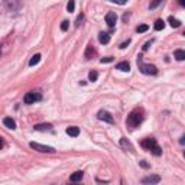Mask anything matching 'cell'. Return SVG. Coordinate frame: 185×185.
I'll list each match as a JSON object with an SVG mask.
<instances>
[{
  "label": "cell",
  "mask_w": 185,
  "mask_h": 185,
  "mask_svg": "<svg viewBox=\"0 0 185 185\" xmlns=\"http://www.w3.org/2000/svg\"><path fill=\"white\" fill-rule=\"evenodd\" d=\"M120 143H121V146H124V148H129L130 151H133V146L130 145V142H127L124 137H121V140H120Z\"/></svg>",
  "instance_id": "7402d4cb"
},
{
  "label": "cell",
  "mask_w": 185,
  "mask_h": 185,
  "mask_svg": "<svg viewBox=\"0 0 185 185\" xmlns=\"http://www.w3.org/2000/svg\"><path fill=\"white\" fill-rule=\"evenodd\" d=\"M137 65H139V69L140 72L146 74V75H156L158 74V68L155 65H151V64H143L140 59L137 61Z\"/></svg>",
  "instance_id": "3957f363"
},
{
  "label": "cell",
  "mask_w": 185,
  "mask_h": 185,
  "mask_svg": "<svg viewBox=\"0 0 185 185\" xmlns=\"http://www.w3.org/2000/svg\"><path fill=\"white\" fill-rule=\"evenodd\" d=\"M41 99H42V94H41L39 91H29V93L25 94L23 103H25V104H34L35 101H39Z\"/></svg>",
  "instance_id": "277c9868"
},
{
  "label": "cell",
  "mask_w": 185,
  "mask_h": 185,
  "mask_svg": "<svg viewBox=\"0 0 185 185\" xmlns=\"http://www.w3.org/2000/svg\"><path fill=\"white\" fill-rule=\"evenodd\" d=\"M148 29H149V26H148V25H139V26L136 28V31H137L139 34H143V32H146Z\"/></svg>",
  "instance_id": "603a6c76"
},
{
  "label": "cell",
  "mask_w": 185,
  "mask_h": 185,
  "mask_svg": "<svg viewBox=\"0 0 185 185\" xmlns=\"http://www.w3.org/2000/svg\"><path fill=\"white\" fill-rule=\"evenodd\" d=\"M1 148H3V139L0 137V149H1Z\"/></svg>",
  "instance_id": "836d02e7"
},
{
  "label": "cell",
  "mask_w": 185,
  "mask_h": 185,
  "mask_svg": "<svg viewBox=\"0 0 185 185\" xmlns=\"http://www.w3.org/2000/svg\"><path fill=\"white\" fill-rule=\"evenodd\" d=\"M83 19H84V15H83V13H81V15H80V16L77 17V20H75V28H78V26H80V23H81V22H83Z\"/></svg>",
  "instance_id": "4316f807"
},
{
  "label": "cell",
  "mask_w": 185,
  "mask_h": 185,
  "mask_svg": "<svg viewBox=\"0 0 185 185\" xmlns=\"http://www.w3.org/2000/svg\"><path fill=\"white\" fill-rule=\"evenodd\" d=\"M3 124H4L7 129H12V130L16 129V121H15L12 117H4L3 119Z\"/></svg>",
  "instance_id": "9c48e42d"
},
{
  "label": "cell",
  "mask_w": 185,
  "mask_h": 185,
  "mask_svg": "<svg viewBox=\"0 0 185 185\" xmlns=\"http://www.w3.org/2000/svg\"><path fill=\"white\" fill-rule=\"evenodd\" d=\"M127 17H129V13H126V15H124V16H123V20H124V22H126V20H127Z\"/></svg>",
  "instance_id": "d6a6232c"
},
{
  "label": "cell",
  "mask_w": 185,
  "mask_h": 185,
  "mask_svg": "<svg viewBox=\"0 0 185 185\" xmlns=\"http://www.w3.org/2000/svg\"><path fill=\"white\" fill-rule=\"evenodd\" d=\"M99 41H100V44H103V45L109 44V42H110V34H107V32H101V34L99 35Z\"/></svg>",
  "instance_id": "4fadbf2b"
},
{
  "label": "cell",
  "mask_w": 185,
  "mask_h": 185,
  "mask_svg": "<svg viewBox=\"0 0 185 185\" xmlns=\"http://www.w3.org/2000/svg\"><path fill=\"white\" fill-rule=\"evenodd\" d=\"M174 55H175V58H176L178 61H184L185 59V51L184 49H176L174 52Z\"/></svg>",
  "instance_id": "ac0fdd59"
},
{
  "label": "cell",
  "mask_w": 185,
  "mask_h": 185,
  "mask_svg": "<svg viewBox=\"0 0 185 185\" xmlns=\"http://www.w3.org/2000/svg\"><path fill=\"white\" fill-rule=\"evenodd\" d=\"M72 185H80V184H72Z\"/></svg>",
  "instance_id": "d590c367"
},
{
  "label": "cell",
  "mask_w": 185,
  "mask_h": 185,
  "mask_svg": "<svg viewBox=\"0 0 185 185\" xmlns=\"http://www.w3.org/2000/svg\"><path fill=\"white\" fill-rule=\"evenodd\" d=\"M22 6V3H19V1H6V7L9 9V10H15V9H19Z\"/></svg>",
  "instance_id": "2e32d148"
},
{
  "label": "cell",
  "mask_w": 185,
  "mask_h": 185,
  "mask_svg": "<svg viewBox=\"0 0 185 185\" xmlns=\"http://www.w3.org/2000/svg\"><path fill=\"white\" fill-rule=\"evenodd\" d=\"M153 28H155V31H162V29L165 28V22H164L162 19H158V20L155 22Z\"/></svg>",
  "instance_id": "d6986e66"
},
{
  "label": "cell",
  "mask_w": 185,
  "mask_h": 185,
  "mask_svg": "<svg viewBox=\"0 0 185 185\" xmlns=\"http://www.w3.org/2000/svg\"><path fill=\"white\" fill-rule=\"evenodd\" d=\"M168 22H169V25H171L172 28H179V26H181V22H179L178 19H175L174 16H169Z\"/></svg>",
  "instance_id": "e0dca14e"
},
{
  "label": "cell",
  "mask_w": 185,
  "mask_h": 185,
  "mask_svg": "<svg viewBox=\"0 0 185 185\" xmlns=\"http://www.w3.org/2000/svg\"><path fill=\"white\" fill-rule=\"evenodd\" d=\"M83 176H84V172H83V171H77V172H74V174L69 176V181H71V182H78V181L83 179Z\"/></svg>",
  "instance_id": "30bf717a"
},
{
  "label": "cell",
  "mask_w": 185,
  "mask_h": 185,
  "mask_svg": "<svg viewBox=\"0 0 185 185\" xmlns=\"http://www.w3.org/2000/svg\"><path fill=\"white\" fill-rule=\"evenodd\" d=\"M159 182H161V176L159 175H149V176L142 179L143 185H155V184H159Z\"/></svg>",
  "instance_id": "52a82bcc"
},
{
  "label": "cell",
  "mask_w": 185,
  "mask_h": 185,
  "mask_svg": "<svg viewBox=\"0 0 185 185\" xmlns=\"http://www.w3.org/2000/svg\"><path fill=\"white\" fill-rule=\"evenodd\" d=\"M151 44H152V42H146V44L143 45V51H148V49H149V46H151Z\"/></svg>",
  "instance_id": "4dcf8cb0"
},
{
  "label": "cell",
  "mask_w": 185,
  "mask_h": 185,
  "mask_svg": "<svg viewBox=\"0 0 185 185\" xmlns=\"http://www.w3.org/2000/svg\"><path fill=\"white\" fill-rule=\"evenodd\" d=\"M68 28H69V22H68V20H64V22L61 23V31H62V32H67Z\"/></svg>",
  "instance_id": "d4e9b609"
},
{
  "label": "cell",
  "mask_w": 185,
  "mask_h": 185,
  "mask_svg": "<svg viewBox=\"0 0 185 185\" xmlns=\"http://www.w3.org/2000/svg\"><path fill=\"white\" fill-rule=\"evenodd\" d=\"M88 78H90V81H97V78H99V74H97V71H90V74H88Z\"/></svg>",
  "instance_id": "44dd1931"
},
{
  "label": "cell",
  "mask_w": 185,
  "mask_h": 185,
  "mask_svg": "<svg viewBox=\"0 0 185 185\" xmlns=\"http://www.w3.org/2000/svg\"><path fill=\"white\" fill-rule=\"evenodd\" d=\"M97 117H99V120H101V121H106V123H110V124L114 123L113 116H111L109 111H106V110H100V111L97 113Z\"/></svg>",
  "instance_id": "8992f818"
},
{
  "label": "cell",
  "mask_w": 185,
  "mask_h": 185,
  "mask_svg": "<svg viewBox=\"0 0 185 185\" xmlns=\"http://www.w3.org/2000/svg\"><path fill=\"white\" fill-rule=\"evenodd\" d=\"M29 146H31L34 151H38V152H41V153H54V152H55V148L46 146V145H41V143H36V142H31Z\"/></svg>",
  "instance_id": "5b68a950"
},
{
  "label": "cell",
  "mask_w": 185,
  "mask_h": 185,
  "mask_svg": "<svg viewBox=\"0 0 185 185\" xmlns=\"http://www.w3.org/2000/svg\"><path fill=\"white\" fill-rule=\"evenodd\" d=\"M140 146H142L143 149L149 151L151 153H153L155 156H161V155H162L161 146L158 145L156 139H153V137H146V139H143V140L140 142Z\"/></svg>",
  "instance_id": "7a4b0ae2"
},
{
  "label": "cell",
  "mask_w": 185,
  "mask_h": 185,
  "mask_svg": "<svg viewBox=\"0 0 185 185\" xmlns=\"http://www.w3.org/2000/svg\"><path fill=\"white\" fill-rule=\"evenodd\" d=\"M161 3H162L161 0H158V1H153V3H151V4H149V7H151V9H155V7H156V6H159Z\"/></svg>",
  "instance_id": "83f0119b"
},
{
  "label": "cell",
  "mask_w": 185,
  "mask_h": 185,
  "mask_svg": "<svg viewBox=\"0 0 185 185\" xmlns=\"http://www.w3.org/2000/svg\"><path fill=\"white\" fill-rule=\"evenodd\" d=\"M111 1H113V3H117V4H124V3H126L124 0H111Z\"/></svg>",
  "instance_id": "1f68e13d"
},
{
  "label": "cell",
  "mask_w": 185,
  "mask_h": 185,
  "mask_svg": "<svg viewBox=\"0 0 185 185\" xmlns=\"http://www.w3.org/2000/svg\"><path fill=\"white\" fill-rule=\"evenodd\" d=\"M140 166L142 168H149V165L146 164V161H140Z\"/></svg>",
  "instance_id": "f546056e"
},
{
  "label": "cell",
  "mask_w": 185,
  "mask_h": 185,
  "mask_svg": "<svg viewBox=\"0 0 185 185\" xmlns=\"http://www.w3.org/2000/svg\"><path fill=\"white\" fill-rule=\"evenodd\" d=\"M74 9H75V1H74V0H69L67 4V10L68 12H74Z\"/></svg>",
  "instance_id": "cb8c5ba5"
},
{
  "label": "cell",
  "mask_w": 185,
  "mask_h": 185,
  "mask_svg": "<svg viewBox=\"0 0 185 185\" xmlns=\"http://www.w3.org/2000/svg\"><path fill=\"white\" fill-rule=\"evenodd\" d=\"M0 55H1V46H0Z\"/></svg>",
  "instance_id": "e575fe53"
},
{
  "label": "cell",
  "mask_w": 185,
  "mask_h": 185,
  "mask_svg": "<svg viewBox=\"0 0 185 185\" xmlns=\"http://www.w3.org/2000/svg\"><path fill=\"white\" fill-rule=\"evenodd\" d=\"M39 61H41V55H39V54H36V55H34V56L31 58L29 65H31V67H34V65H36V64H39Z\"/></svg>",
  "instance_id": "ffe728a7"
},
{
  "label": "cell",
  "mask_w": 185,
  "mask_h": 185,
  "mask_svg": "<svg viewBox=\"0 0 185 185\" xmlns=\"http://www.w3.org/2000/svg\"><path fill=\"white\" fill-rule=\"evenodd\" d=\"M116 22H117V15H116L114 12H109V13L106 15V23H107L110 28H113V26L116 25Z\"/></svg>",
  "instance_id": "ba28073f"
},
{
  "label": "cell",
  "mask_w": 185,
  "mask_h": 185,
  "mask_svg": "<svg viewBox=\"0 0 185 185\" xmlns=\"http://www.w3.org/2000/svg\"><path fill=\"white\" fill-rule=\"evenodd\" d=\"M116 69L124 71V72H129V71H130V64H129V62H126V61H123V62H119L117 65H116Z\"/></svg>",
  "instance_id": "5bb4252c"
},
{
  "label": "cell",
  "mask_w": 185,
  "mask_h": 185,
  "mask_svg": "<svg viewBox=\"0 0 185 185\" xmlns=\"http://www.w3.org/2000/svg\"><path fill=\"white\" fill-rule=\"evenodd\" d=\"M94 55H96V49H94V48H93L91 45H88V46H87V49H85L84 56L87 58V59H91V58H93Z\"/></svg>",
  "instance_id": "9a60e30c"
},
{
  "label": "cell",
  "mask_w": 185,
  "mask_h": 185,
  "mask_svg": "<svg viewBox=\"0 0 185 185\" xmlns=\"http://www.w3.org/2000/svg\"><path fill=\"white\" fill-rule=\"evenodd\" d=\"M143 119H145V111H143V109L137 107V109H135V110L127 116L126 124H127V127H130V129H136V127L143 121Z\"/></svg>",
  "instance_id": "6da1fadb"
},
{
  "label": "cell",
  "mask_w": 185,
  "mask_h": 185,
  "mask_svg": "<svg viewBox=\"0 0 185 185\" xmlns=\"http://www.w3.org/2000/svg\"><path fill=\"white\" fill-rule=\"evenodd\" d=\"M67 135H69L71 137H77V136L80 135V127H77V126H71V127H68Z\"/></svg>",
  "instance_id": "7c38bea8"
},
{
  "label": "cell",
  "mask_w": 185,
  "mask_h": 185,
  "mask_svg": "<svg viewBox=\"0 0 185 185\" xmlns=\"http://www.w3.org/2000/svg\"><path fill=\"white\" fill-rule=\"evenodd\" d=\"M114 61V58L113 56H106V58H101L100 62L101 64H107V62H113Z\"/></svg>",
  "instance_id": "484cf974"
},
{
  "label": "cell",
  "mask_w": 185,
  "mask_h": 185,
  "mask_svg": "<svg viewBox=\"0 0 185 185\" xmlns=\"http://www.w3.org/2000/svg\"><path fill=\"white\" fill-rule=\"evenodd\" d=\"M129 44H130V39H127L126 42H123V44L120 45V48H121V49H124V48H127V45H129Z\"/></svg>",
  "instance_id": "f1b7e54d"
},
{
  "label": "cell",
  "mask_w": 185,
  "mask_h": 185,
  "mask_svg": "<svg viewBox=\"0 0 185 185\" xmlns=\"http://www.w3.org/2000/svg\"><path fill=\"white\" fill-rule=\"evenodd\" d=\"M35 130H38V132L52 130V124H51V123H41V124H35Z\"/></svg>",
  "instance_id": "8fae6325"
}]
</instances>
